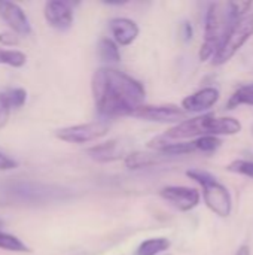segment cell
I'll list each match as a JSON object with an SVG mask.
<instances>
[{
    "instance_id": "cell-7",
    "label": "cell",
    "mask_w": 253,
    "mask_h": 255,
    "mask_svg": "<svg viewBox=\"0 0 253 255\" xmlns=\"http://www.w3.org/2000/svg\"><path fill=\"white\" fill-rule=\"evenodd\" d=\"M131 117L152 121V123H182L186 120V112L176 105H142L139 106Z\"/></svg>"
},
{
    "instance_id": "cell-10",
    "label": "cell",
    "mask_w": 253,
    "mask_h": 255,
    "mask_svg": "<svg viewBox=\"0 0 253 255\" xmlns=\"http://www.w3.org/2000/svg\"><path fill=\"white\" fill-rule=\"evenodd\" d=\"M0 18L12 28L15 34L28 36L31 33V25L25 12L13 1L0 0Z\"/></svg>"
},
{
    "instance_id": "cell-8",
    "label": "cell",
    "mask_w": 253,
    "mask_h": 255,
    "mask_svg": "<svg viewBox=\"0 0 253 255\" xmlns=\"http://www.w3.org/2000/svg\"><path fill=\"white\" fill-rule=\"evenodd\" d=\"M12 194L19 197L21 200L25 202H45V200H57L63 197V190L61 188H52L48 185L42 184H34V182H21L16 184L10 188Z\"/></svg>"
},
{
    "instance_id": "cell-12",
    "label": "cell",
    "mask_w": 253,
    "mask_h": 255,
    "mask_svg": "<svg viewBox=\"0 0 253 255\" xmlns=\"http://www.w3.org/2000/svg\"><path fill=\"white\" fill-rule=\"evenodd\" d=\"M219 100V91L213 87H206L188 97L182 102V109L185 112H204L216 105Z\"/></svg>"
},
{
    "instance_id": "cell-25",
    "label": "cell",
    "mask_w": 253,
    "mask_h": 255,
    "mask_svg": "<svg viewBox=\"0 0 253 255\" xmlns=\"http://www.w3.org/2000/svg\"><path fill=\"white\" fill-rule=\"evenodd\" d=\"M10 105L7 100L6 93H0V130L6 127L7 121H9V115H10Z\"/></svg>"
},
{
    "instance_id": "cell-26",
    "label": "cell",
    "mask_w": 253,
    "mask_h": 255,
    "mask_svg": "<svg viewBox=\"0 0 253 255\" xmlns=\"http://www.w3.org/2000/svg\"><path fill=\"white\" fill-rule=\"evenodd\" d=\"M0 43L1 45H9V46L18 45L19 43L18 34H15L13 31H3V33H0Z\"/></svg>"
},
{
    "instance_id": "cell-14",
    "label": "cell",
    "mask_w": 253,
    "mask_h": 255,
    "mask_svg": "<svg viewBox=\"0 0 253 255\" xmlns=\"http://www.w3.org/2000/svg\"><path fill=\"white\" fill-rule=\"evenodd\" d=\"M86 154L98 163H109V161L121 160L124 155L127 157L125 146L118 139H112L109 142L94 145V146L86 149Z\"/></svg>"
},
{
    "instance_id": "cell-20",
    "label": "cell",
    "mask_w": 253,
    "mask_h": 255,
    "mask_svg": "<svg viewBox=\"0 0 253 255\" xmlns=\"http://www.w3.org/2000/svg\"><path fill=\"white\" fill-rule=\"evenodd\" d=\"M0 250L10 251V253H21V254L31 253V250L21 239L4 232H0Z\"/></svg>"
},
{
    "instance_id": "cell-2",
    "label": "cell",
    "mask_w": 253,
    "mask_h": 255,
    "mask_svg": "<svg viewBox=\"0 0 253 255\" xmlns=\"http://www.w3.org/2000/svg\"><path fill=\"white\" fill-rule=\"evenodd\" d=\"M242 131L239 120L231 117L200 115L191 120H185L166 131V137L170 140H183L201 136H219V134H237Z\"/></svg>"
},
{
    "instance_id": "cell-21",
    "label": "cell",
    "mask_w": 253,
    "mask_h": 255,
    "mask_svg": "<svg viewBox=\"0 0 253 255\" xmlns=\"http://www.w3.org/2000/svg\"><path fill=\"white\" fill-rule=\"evenodd\" d=\"M27 63V55L18 49H3L0 48V64L10 67H22Z\"/></svg>"
},
{
    "instance_id": "cell-11",
    "label": "cell",
    "mask_w": 253,
    "mask_h": 255,
    "mask_svg": "<svg viewBox=\"0 0 253 255\" xmlns=\"http://www.w3.org/2000/svg\"><path fill=\"white\" fill-rule=\"evenodd\" d=\"M43 15L46 22L57 30H67L73 24V9L67 1H61V0L46 1Z\"/></svg>"
},
{
    "instance_id": "cell-9",
    "label": "cell",
    "mask_w": 253,
    "mask_h": 255,
    "mask_svg": "<svg viewBox=\"0 0 253 255\" xmlns=\"http://www.w3.org/2000/svg\"><path fill=\"white\" fill-rule=\"evenodd\" d=\"M160 196L183 212L192 211L200 203V193L195 188H189V187H179V185L164 187L160 191Z\"/></svg>"
},
{
    "instance_id": "cell-4",
    "label": "cell",
    "mask_w": 253,
    "mask_h": 255,
    "mask_svg": "<svg viewBox=\"0 0 253 255\" xmlns=\"http://www.w3.org/2000/svg\"><path fill=\"white\" fill-rule=\"evenodd\" d=\"M186 176L198 182L203 188V197L210 211L218 217L227 218L233 211V199L225 185H222L213 175L204 170L192 169L186 172Z\"/></svg>"
},
{
    "instance_id": "cell-3",
    "label": "cell",
    "mask_w": 253,
    "mask_h": 255,
    "mask_svg": "<svg viewBox=\"0 0 253 255\" xmlns=\"http://www.w3.org/2000/svg\"><path fill=\"white\" fill-rule=\"evenodd\" d=\"M227 3H212L206 13L204 42L200 48V60L207 61L216 54L225 33L233 25Z\"/></svg>"
},
{
    "instance_id": "cell-27",
    "label": "cell",
    "mask_w": 253,
    "mask_h": 255,
    "mask_svg": "<svg viewBox=\"0 0 253 255\" xmlns=\"http://www.w3.org/2000/svg\"><path fill=\"white\" fill-rule=\"evenodd\" d=\"M16 167H18V163L13 158H10V157L4 155L3 152H0V170L1 172L12 170V169H16Z\"/></svg>"
},
{
    "instance_id": "cell-19",
    "label": "cell",
    "mask_w": 253,
    "mask_h": 255,
    "mask_svg": "<svg viewBox=\"0 0 253 255\" xmlns=\"http://www.w3.org/2000/svg\"><path fill=\"white\" fill-rule=\"evenodd\" d=\"M239 105H251L253 106V84L239 87L234 94L230 97L227 103V109H234Z\"/></svg>"
},
{
    "instance_id": "cell-29",
    "label": "cell",
    "mask_w": 253,
    "mask_h": 255,
    "mask_svg": "<svg viewBox=\"0 0 253 255\" xmlns=\"http://www.w3.org/2000/svg\"><path fill=\"white\" fill-rule=\"evenodd\" d=\"M236 255H251V250H249L248 245H242V247L239 248V251H237V254Z\"/></svg>"
},
{
    "instance_id": "cell-1",
    "label": "cell",
    "mask_w": 253,
    "mask_h": 255,
    "mask_svg": "<svg viewBox=\"0 0 253 255\" xmlns=\"http://www.w3.org/2000/svg\"><path fill=\"white\" fill-rule=\"evenodd\" d=\"M91 91L95 108L103 117L131 115L146 97L140 81L113 67H100L94 72Z\"/></svg>"
},
{
    "instance_id": "cell-22",
    "label": "cell",
    "mask_w": 253,
    "mask_h": 255,
    "mask_svg": "<svg viewBox=\"0 0 253 255\" xmlns=\"http://www.w3.org/2000/svg\"><path fill=\"white\" fill-rule=\"evenodd\" d=\"M192 143H194L195 151L209 154V152H215L222 145V140L216 136H201L192 140Z\"/></svg>"
},
{
    "instance_id": "cell-24",
    "label": "cell",
    "mask_w": 253,
    "mask_h": 255,
    "mask_svg": "<svg viewBox=\"0 0 253 255\" xmlns=\"http://www.w3.org/2000/svg\"><path fill=\"white\" fill-rule=\"evenodd\" d=\"M6 96H7V100H9L10 108H15V109L24 106V103L27 100V91L22 90V88L9 90V91H6Z\"/></svg>"
},
{
    "instance_id": "cell-28",
    "label": "cell",
    "mask_w": 253,
    "mask_h": 255,
    "mask_svg": "<svg viewBox=\"0 0 253 255\" xmlns=\"http://www.w3.org/2000/svg\"><path fill=\"white\" fill-rule=\"evenodd\" d=\"M180 34H182L183 40H186V42H189V40L192 39L194 30H192V25H191L189 21H185V22L182 24V27H180Z\"/></svg>"
},
{
    "instance_id": "cell-17",
    "label": "cell",
    "mask_w": 253,
    "mask_h": 255,
    "mask_svg": "<svg viewBox=\"0 0 253 255\" xmlns=\"http://www.w3.org/2000/svg\"><path fill=\"white\" fill-rule=\"evenodd\" d=\"M170 241L166 238H152L140 244L136 255H158L170 248Z\"/></svg>"
},
{
    "instance_id": "cell-5",
    "label": "cell",
    "mask_w": 253,
    "mask_h": 255,
    "mask_svg": "<svg viewBox=\"0 0 253 255\" xmlns=\"http://www.w3.org/2000/svg\"><path fill=\"white\" fill-rule=\"evenodd\" d=\"M253 34V15L248 13L243 18H240L239 21H236L228 31L225 33L216 54L212 58V63L215 66H221L224 63H227L228 60H231L237 51L251 39Z\"/></svg>"
},
{
    "instance_id": "cell-18",
    "label": "cell",
    "mask_w": 253,
    "mask_h": 255,
    "mask_svg": "<svg viewBox=\"0 0 253 255\" xmlns=\"http://www.w3.org/2000/svg\"><path fill=\"white\" fill-rule=\"evenodd\" d=\"M98 55L106 63H119V60H121V52H119L118 45L109 37H103L100 40V43H98Z\"/></svg>"
},
{
    "instance_id": "cell-16",
    "label": "cell",
    "mask_w": 253,
    "mask_h": 255,
    "mask_svg": "<svg viewBox=\"0 0 253 255\" xmlns=\"http://www.w3.org/2000/svg\"><path fill=\"white\" fill-rule=\"evenodd\" d=\"M167 158V155H163L160 152H145V151H134L127 154L125 157V166L130 170H137L143 167H151L163 163Z\"/></svg>"
},
{
    "instance_id": "cell-6",
    "label": "cell",
    "mask_w": 253,
    "mask_h": 255,
    "mask_svg": "<svg viewBox=\"0 0 253 255\" xmlns=\"http://www.w3.org/2000/svg\"><path fill=\"white\" fill-rule=\"evenodd\" d=\"M110 124L107 121H91L85 124H78V126H70L57 130L55 136L67 143H88L94 142L109 133Z\"/></svg>"
},
{
    "instance_id": "cell-13",
    "label": "cell",
    "mask_w": 253,
    "mask_h": 255,
    "mask_svg": "<svg viewBox=\"0 0 253 255\" xmlns=\"http://www.w3.org/2000/svg\"><path fill=\"white\" fill-rule=\"evenodd\" d=\"M109 27L115 39L113 42L121 46L131 45L139 36V25L130 18H124V16L112 18L109 22Z\"/></svg>"
},
{
    "instance_id": "cell-15",
    "label": "cell",
    "mask_w": 253,
    "mask_h": 255,
    "mask_svg": "<svg viewBox=\"0 0 253 255\" xmlns=\"http://www.w3.org/2000/svg\"><path fill=\"white\" fill-rule=\"evenodd\" d=\"M148 148L155 149V152H160L163 155H185L195 151L192 142H180V140H170L164 134L154 137L148 142Z\"/></svg>"
},
{
    "instance_id": "cell-23",
    "label": "cell",
    "mask_w": 253,
    "mask_h": 255,
    "mask_svg": "<svg viewBox=\"0 0 253 255\" xmlns=\"http://www.w3.org/2000/svg\"><path fill=\"white\" fill-rule=\"evenodd\" d=\"M227 170L245 175V176L253 179V161L251 160H234L233 163H230L227 166Z\"/></svg>"
}]
</instances>
